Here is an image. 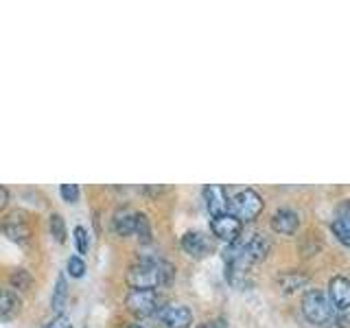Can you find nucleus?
<instances>
[{"instance_id": "f257e3e1", "label": "nucleus", "mask_w": 350, "mask_h": 328, "mask_svg": "<svg viewBox=\"0 0 350 328\" xmlns=\"http://www.w3.org/2000/svg\"><path fill=\"white\" fill-rule=\"evenodd\" d=\"M173 280V265L162 258H140L127 269V282L131 289H156Z\"/></svg>"}, {"instance_id": "f03ea898", "label": "nucleus", "mask_w": 350, "mask_h": 328, "mask_svg": "<svg viewBox=\"0 0 350 328\" xmlns=\"http://www.w3.org/2000/svg\"><path fill=\"white\" fill-rule=\"evenodd\" d=\"M302 313L311 324H326L333 317V302L320 289H309L302 295Z\"/></svg>"}, {"instance_id": "7ed1b4c3", "label": "nucleus", "mask_w": 350, "mask_h": 328, "mask_svg": "<svg viewBox=\"0 0 350 328\" xmlns=\"http://www.w3.org/2000/svg\"><path fill=\"white\" fill-rule=\"evenodd\" d=\"M262 206H265L262 204V197L252 189L241 191L230 200V210H232V215L239 221H252V219H256L262 213Z\"/></svg>"}, {"instance_id": "20e7f679", "label": "nucleus", "mask_w": 350, "mask_h": 328, "mask_svg": "<svg viewBox=\"0 0 350 328\" xmlns=\"http://www.w3.org/2000/svg\"><path fill=\"white\" fill-rule=\"evenodd\" d=\"M158 293L156 289H131L125 298V306L129 313H134L136 317H149L158 311Z\"/></svg>"}, {"instance_id": "39448f33", "label": "nucleus", "mask_w": 350, "mask_h": 328, "mask_svg": "<svg viewBox=\"0 0 350 328\" xmlns=\"http://www.w3.org/2000/svg\"><path fill=\"white\" fill-rule=\"evenodd\" d=\"M160 322L164 328H189L193 324V313L184 304H167L160 309Z\"/></svg>"}, {"instance_id": "423d86ee", "label": "nucleus", "mask_w": 350, "mask_h": 328, "mask_svg": "<svg viewBox=\"0 0 350 328\" xmlns=\"http://www.w3.org/2000/svg\"><path fill=\"white\" fill-rule=\"evenodd\" d=\"M211 230L217 238L226 241V243H234L241 236V221L234 215H221V217H213Z\"/></svg>"}, {"instance_id": "0eeeda50", "label": "nucleus", "mask_w": 350, "mask_h": 328, "mask_svg": "<svg viewBox=\"0 0 350 328\" xmlns=\"http://www.w3.org/2000/svg\"><path fill=\"white\" fill-rule=\"evenodd\" d=\"M3 230H5V234H7L11 241H16V243H27L29 236H31V223H29L27 215L22 213V210L11 213V215L5 219Z\"/></svg>"}, {"instance_id": "6e6552de", "label": "nucleus", "mask_w": 350, "mask_h": 328, "mask_svg": "<svg viewBox=\"0 0 350 328\" xmlns=\"http://www.w3.org/2000/svg\"><path fill=\"white\" fill-rule=\"evenodd\" d=\"M204 200H206V208L208 213L213 217H221V215H228L230 210V200L226 195V189L219 184H208L204 189Z\"/></svg>"}, {"instance_id": "1a4fd4ad", "label": "nucleus", "mask_w": 350, "mask_h": 328, "mask_svg": "<svg viewBox=\"0 0 350 328\" xmlns=\"http://www.w3.org/2000/svg\"><path fill=\"white\" fill-rule=\"evenodd\" d=\"M182 247L186 254H191L193 258H206L213 251V241L208 238L204 232H197V230H191L182 236Z\"/></svg>"}, {"instance_id": "9d476101", "label": "nucleus", "mask_w": 350, "mask_h": 328, "mask_svg": "<svg viewBox=\"0 0 350 328\" xmlns=\"http://www.w3.org/2000/svg\"><path fill=\"white\" fill-rule=\"evenodd\" d=\"M333 232L344 245H350V200H344L335 208Z\"/></svg>"}, {"instance_id": "9b49d317", "label": "nucleus", "mask_w": 350, "mask_h": 328, "mask_svg": "<svg viewBox=\"0 0 350 328\" xmlns=\"http://www.w3.org/2000/svg\"><path fill=\"white\" fill-rule=\"evenodd\" d=\"M328 293H331V302L337 309L348 311L350 309V280L344 276H335L328 284Z\"/></svg>"}, {"instance_id": "f8f14e48", "label": "nucleus", "mask_w": 350, "mask_h": 328, "mask_svg": "<svg viewBox=\"0 0 350 328\" xmlns=\"http://www.w3.org/2000/svg\"><path fill=\"white\" fill-rule=\"evenodd\" d=\"M300 226L298 213L291 210V208H280V210L271 217V228L276 230L278 234H293Z\"/></svg>"}, {"instance_id": "ddd939ff", "label": "nucleus", "mask_w": 350, "mask_h": 328, "mask_svg": "<svg viewBox=\"0 0 350 328\" xmlns=\"http://www.w3.org/2000/svg\"><path fill=\"white\" fill-rule=\"evenodd\" d=\"M136 217H138V213H134L131 208H127V206L118 208L114 213V230L120 236L136 234Z\"/></svg>"}, {"instance_id": "4468645a", "label": "nucleus", "mask_w": 350, "mask_h": 328, "mask_svg": "<svg viewBox=\"0 0 350 328\" xmlns=\"http://www.w3.org/2000/svg\"><path fill=\"white\" fill-rule=\"evenodd\" d=\"M267 251H269V241L262 234H254L247 241V243H243V254L250 260V265H252V262L265 258Z\"/></svg>"}, {"instance_id": "2eb2a0df", "label": "nucleus", "mask_w": 350, "mask_h": 328, "mask_svg": "<svg viewBox=\"0 0 350 328\" xmlns=\"http://www.w3.org/2000/svg\"><path fill=\"white\" fill-rule=\"evenodd\" d=\"M20 311V300L14 291L0 289V320H11Z\"/></svg>"}, {"instance_id": "dca6fc26", "label": "nucleus", "mask_w": 350, "mask_h": 328, "mask_svg": "<svg viewBox=\"0 0 350 328\" xmlns=\"http://www.w3.org/2000/svg\"><path fill=\"white\" fill-rule=\"evenodd\" d=\"M66 300H68V284H66V276H64V273H59V276H57V282H55L53 300H51L53 311L57 313V315H64Z\"/></svg>"}, {"instance_id": "f3484780", "label": "nucleus", "mask_w": 350, "mask_h": 328, "mask_svg": "<svg viewBox=\"0 0 350 328\" xmlns=\"http://www.w3.org/2000/svg\"><path fill=\"white\" fill-rule=\"evenodd\" d=\"M278 282H280L282 291L289 293V291H295V289L304 287V284H306V276H304V273H300V271H284V273H280Z\"/></svg>"}, {"instance_id": "a211bd4d", "label": "nucleus", "mask_w": 350, "mask_h": 328, "mask_svg": "<svg viewBox=\"0 0 350 328\" xmlns=\"http://www.w3.org/2000/svg\"><path fill=\"white\" fill-rule=\"evenodd\" d=\"M11 287L18 291H29L33 287V278L27 269H14L11 271Z\"/></svg>"}, {"instance_id": "6ab92c4d", "label": "nucleus", "mask_w": 350, "mask_h": 328, "mask_svg": "<svg viewBox=\"0 0 350 328\" xmlns=\"http://www.w3.org/2000/svg\"><path fill=\"white\" fill-rule=\"evenodd\" d=\"M51 234L57 243H66V223L62 215H53L51 217Z\"/></svg>"}, {"instance_id": "aec40b11", "label": "nucleus", "mask_w": 350, "mask_h": 328, "mask_svg": "<svg viewBox=\"0 0 350 328\" xmlns=\"http://www.w3.org/2000/svg\"><path fill=\"white\" fill-rule=\"evenodd\" d=\"M136 234H138V238L142 241V243H149V241H151L149 219H147V215H142V213H138V217H136Z\"/></svg>"}, {"instance_id": "412c9836", "label": "nucleus", "mask_w": 350, "mask_h": 328, "mask_svg": "<svg viewBox=\"0 0 350 328\" xmlns=\"http://www.w3.org/2000/svg\"><path fill=\"white\" fill-rule=\"evenodd\" d=\"M59 195H62L64 202L75 204L77 197H79V186H77V184H62L59 186Z\"/></svg>"}, {"instance_id": "4be33fe9", "label": "nucleus", "mask_w": 350, "mask_h": 328, "mask_svg": "<svg viewBox=\"0 0 350 328\" xmlns=\"http://www.w3.org/2000/svg\"><path fill=\"white\" fill-rule=\"evenodd\" d=\"M66 267H68V273H70L72 278H81L83 273H85V262L79 256H70L68 265H66Z\"/></svg>"}, {"instance_id": "5701e85b", "label": "nucleus", "mask_w": 350, "mask_h": 328, "mask_svg": "<svg viewBox=\"0 0 350 328\" xmlns=\"http://www.w3.org/2000/svg\"><path fill=\"white\" fill-rule=\"evenodd\" d=\"M75 243H77V251H79V254H85L88 251V232H85L83 226L75 228Z\"/></svg>"}, {"instance_id": "b1692460", "label": "nucleus", "mask_w": 350, "mask_h": 328, "mask_svg": "<svg viewBox=\"0 0 350 328\" xmlns=\"http://www.w3.org/2000/svg\"><path fill=\"white\" fill-rule=\"evenodd\" d=\"M46 328H70L68 317H66V315H57V317H55V320H53Z\"/></svg>"}, {"instance_id": "393cba45", "label": "nucleus", "mask_w": 350, "mask_h": 328, "mask_svg": "<svg viewBox=\"0 0 350 328\" xmlns=\"http://www.w3.org/2000/svg\"><path fill=\"white\" fill-rule=\"evenodd\" d=\"M7 202H9V191L5 189V186H0V210H5Z\"/></svg>"}, {"instance_id": "a878e982", "label": "nucleus", "mask_w": 350, "mask_h": 328, "mask_svg": "<svg viewBox=\"0 0 350 328\" xmlns=\"http://www.w3.org/2000/svg\"><path fill=\"white\" fill-rule=\"evenodd\" d=\"M337 324H339V328H350V313H346V311H344V315L339 317Z\"/></svg>"}, {"instance_id": "bb28decb", "label": "nucleus", "mask_w": 350, "mask_h": 328, "mask_svg": "<svg viewBox=\"0 0 350 328\" xmlns=\"http://www.w3.org/2000/svg\"><path fill=\"white\" fill-rule=\"evenodd\" d=\"M202 328H226V322H224V320H215V322L204 324Z\"/></svg>"}, {"instance_id": "cd10ccee", "label": "nucleus", "mask_w": 350, "mask_h": 328, "mask_svg": "<svg viewBox=\"0 0 350 328\" xmlns=\"http://www.w3.org/2000/svg\"><path fill=\"white\" fill-rule=\"evenodd\" d=\"M125 328H145V326H140V324H129V326H125Z\"/></svg>"}]
</instances>
